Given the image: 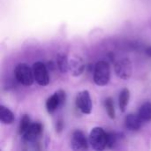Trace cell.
<instances>
[{
	"label": "cell",
	"mask_w": 151,
	"mask_h": 151,
	"mask_svg": "<svg viewBox=\"0 0 151 151\" xmlns=\"http://www.w3.org/2000/svg\"><path fill=\"white\" fill-rule=\"evenodd\" d=\"M93 79L97 86L103 87L109 83L111 79V68L107 61L101 60L96 64Z\"/></svg>",
	"instance_id": "cell-1"
},
{
	"label": "cell",
	"mask_w": 151,
	"mask_h": 151,
	"mask_svg": "<svg viewBox=\"0 0 151 151\" xmlns=\"http://www.w3.org/2000/svg\"><path fill=\"white\" fill-rule=\"evenodd\" d=\"M31 124H32V121H31L29 116L28 115H23L22 118H21V119H20L19 128V131L20 135H22L27 131V129L30 127Z\"/></svg>",
	"instance_id": "cell-17"
},
{
	"label": "cell",
	"mask_w": 151,
	"mask_h": 151,
	"mask_svg": "<svg viewBox=\"0 0 151 151\" xmlns=\"http://www.w3.org/2000/svg\"><path fill=\"white\" fill-rule=\"evenodd\" d=\"M88 142L95 150H104L108 146V134L102 127H94L89 134Z\"/></svg>",
	"instance_id": "cell-2"
},
{
	"label": "cell",
	"mask_w": 151,
	"mask_h": 151,
	"mask_svg": "<svg viewBox=\"0 0 151 151\" xmlns=\"http://www.w3.org/2000/svg\"><path fill=\"white\" fill-rule=\"evenodd\" d=\"M14 76L16 80L24 86H31L35 81L33 69H31L27 64H18L14 69Z\"/></svg>",
	"instance_id": "cell-3"
},
{
	"label": "cell",
	"mask_w": 151,
	"mask_h": 151,
	"mask_svg": "<svg viewBox=\"0 0 151 151\" xmlns=\"http://www.w3.org/2000/svg\"><path fill=\"white\" fill-rule=\"evenodd\" d=\"M130 100V91L128 88H123L119 93V109L122 112H124L129 104Z\"/></svg>",
	"instance_id": "cell-13"
},
{
	"label": "cell",
	"mask_w": 151,
	"mask_h": 151,
	"mask_svg": "<svg viewBox=\"0 0 151 151\" xmlns=\"http://www.w3.org/2000/svg\"><path fill=\"white\" fill-rule=\"evenodd\" d=\"M0 120L3 124L10 125L14 121V114L7 107L0 106Z\"/></svg>",
	"instance_id": "cell-12"
},
{
	"label": "cell",
	"mask_w": 151,
	"mask_h": 151,
	"mask_svg": "<svg viewBox=\"0 0 151 151\" xmlns=\"http://www.w3.org/2000/svg\"><path fill=\"white\" fill-rule=\"evenodd\" d=\"M77 108L84 114H89L92 111V99L88 90L81 91L76 97Z\"/></svg>",
	"instance_id": "cell-6"
},
{
	"label": "cell",
	"mask_w": 151,
	"mask_h": 151,
	"mask_svg": "<svg viewBox=\"0 0 151 151\" xmlns=\"http://www.w3.org/2000/svg\"><path fill=\"white\" fill-rule=\"evenodd\" d=\"M104 106L106 112L108 116L111 119H115V108H114V103L111 97H107L104 101Z\"/></svg>",
	"instance_id": "cell-16"
},
{
	"label": "cell",
	"mask_w": 151,
	"mask_h": 151,
	"mask_svg": "<svg viewBox=\"0 0 151 151\" xmlns=\"http://www.w3.org/2000/svg\"><path fill=\"white\" fill-rule=\"evenodd\" d=\"M42 133V126L39 122H35L30 125V127L27 129V131L21 135L23 139L28 142H33L37 140V138Z\"/></svg>",
	"instance_id": "cell-9"
},
{
	"label": "cell",
	"mask_w": 151,
	"mask_h": 151,
	"mask_svg": "<svg viewBox=\"0 0 151 151\" xmlns=\"http://www.w3.org/2000/svg\"><path fill=\"white\" fill-rule=\"evenodd\" d=\"M68 64H69V59L66 58L65 55L59 54L57 58V65L59 69V71L63 73L68 72Z\"/></svg>",
	"instance_id": "cell-15"
},
{
	"label": "cell",
	"mask_w": 151,
	"mask_h": 151,
	"mask_svg": "<svg viewBox=\"0 0 151 151\" xmlns=\"http://www.w3.org/2000/svg\"><path fill=\"white\" fill-rule=\"evenodd\" d=\"M84 70H85V64L81 58H80L79 56H73L69 59L68 72H70L73 76L81 75Z\"/></svg>",
	"instance_id": "cell-10"
},
{
	"label": "cell",
	"mask_w": 151,
	"mask_h": 151,
	"mask_svg": "<svg viewBox=\"0 0 151 151\" xmlns=\"http://www.w3.org/2000/svg\"><path fill=\"white\" fill-rule=\"evenodd\" d=\"M138 115L143 122H149L151 120V103H144L139 109Z\"/></svg>",
	"instance_id": "cell-14"
},
{
	"label": "cell",
	"mask_w": 151,
	"mask_h": 151,
	"mask_svg": "<svg viewBox=\"0 0 151 151\" xmlns=\"http://www.w3.org/2000/svg\"><path fill=\"white\" fill-rule=\"evenodd\" d=\"M33 73L35 81L40 86H47L50 82V76L46 65L42 62H35L33 65Z\"/></svg>",
	"instance_id": "cell-5"
},
{
	"label": "cell",
	"mask_w": 151,
	"mask_h": 151,
	"mask_svg": "<svg viewBox=\"0 0 151 151\" xmlns=\"http://www.w3.org/2000/svg\"><path fill=\"white\" fill-rule=\"evenodd\" d=\"M65 92L63 90H58L50 96L46 101V109L49 113H53L60 106H62L65 102Z\"/></svg>",
	"instance_id": "cell-7"
},
{
	"label": "cell",
	"mask_w": 151,
	"mask_h": 151,
	"mask_svg": "<svg viewBox=\"0 0 151 151\" xmlns=\"http://www.w3.org/2000/svg\"><path fill=\"white\" fill-rule=\"evenodd\" d=\"M88 141L85 134L81 130H76L72 135V149L73 150H86L88 148Z\"/></svg>",
	"instance_id": "cell-8"
},
{
	"label": "cell",
	"mask_w": 151,
	"mask_h": 151,
	"mask_svg": "<svg viewBox=\"0 0 151 151\" xmlns=\"http://www.w3.org/2000/svg\"><path fill=\"white\" fill-rule=\"evenodd\" d=\"M143 121L138 114L130 113L125 118V126L130 131H137L142 127Z\"/></svg>",
	"instance_id": "cell-11"
},
{
	"label": "cell",
	"mask_w": 151,
	"mask_h": 151,
	"mask_svg": "<svg viewBox=\"0 0 151 151\" xmlns=\"http://www.w3.org/2000/svg\"><path fill=\"white\" fill-rule=\"evenodd\" d=\"M115 73L122 80H128L133 73V64L127 58H123L118 60L114 65Z\"/></svg>",
	"instance_id": "cell-4"
}]
</instances>
